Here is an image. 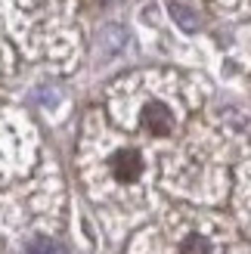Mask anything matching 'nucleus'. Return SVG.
Instances as JSON below:
<instances>
[{"label":"nucleus","mask_w":251,"mask_h":254,"mask_svg":"<svg viewBox=\"0 0 251 254\" xmlns=\"http://www.w3.org/2000/svg\"><path fill=\"white\" fill-rule=\"evenodd\" d=\"M143 171V158H140V152H133V149H121L112 155V174L118 177L121 183H133L136 177H140Z\"/></svg>","instance_id":"obj_1"},{"label":"nucleus","mask_w":251,"mask_h":254,"mask_svg":"<svg viewBox=\"0 0 251 254\" xmlns=\"http://www.w3.org/2000/svg\"><path fill=\"white\" fill-rule=\"evenodd\" d=\"M143 127H146L149 133H155V136H165L174 127V118H171V112L161 103H149L143 109Z\"/></svg>","instance_id":"obj_2"},{"label":"nucleus","mask_w":251,"mask_h":254,"mask_svg":"<svg viewBox=\"0 0 251 254\" xmlns=\"http://www.w3.org/2000/svg\"><path fill=\"white\" fill-rule=\"evenodd\" d=\"M180 254H211V245H208L205 236H189V239L183 242Z\"/></svg>","instance_id":"obj_3"},{"label":"nucleus","mask_w":251,"mask_h":254,"mask_svg":"<svg viewBox=\"0 0 251 254\" xmlns=\"http://www.w3.org/2000/svg\"><path fill=\"white\" fill-rule=\"evenodd\" d=\"M28 254H65V251H62V245H56L53 239H34L28 245Z\"/></svg>","instance_id":"obj_4"},{"label":"nucleus","mask_w":251,"mask_h":254,"mask_svg":"<svg viewBox=\"0 0 251 254\" xmlns=\"http://www.w3.org/2000/svg\"><path fill=\"white\" fill-rule=\"evenodd\" d=\"M174 16L180 19V25H183V28H195V25H198L192 16H186V9H183V6H174Z\"/></svg>","instance_id":"obj_5"}]
</instances>
